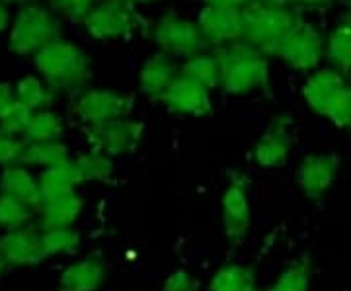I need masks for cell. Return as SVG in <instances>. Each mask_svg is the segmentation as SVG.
<instances>
[{
  "label": "cell",
  "instance_id": "6da1fadb",
  "mask_svg": "<svg viewBox=\"0 0 351 291\" xmlns=\"http://www.w3.org/2000/svg\"><path fill=\"white\" fill-rule=\"evenodd\" d=\"M262 51L246 43L244 39L217 47L215 59L219 63L221 86L228 94H246L252 90H263L271 94L269 63Z\"/></svg>",
  "mask_w": 351,
  "mask_h": 291
},
{
  "label": "cell",
  "instance_id": "7a4b0ae2",
  "mask_svg": "<svg viewBox=\"0 0 351 291\" xmlns=\"http://www.w3.org/2000/svg\"><path fill=\"white\" fill-rule=\"evenodd\" d=\"M36 65L53 94L66 92L73 96H80L92 76L86 55L76 45L61 39L38 51Z\"/></svg>",
  "mask_w": 351,
  "mask_h": 291
},
{
  "label": "cell",
  "instance_id": "3957f363",
  "mask_svg": "<svg viewBox=\"0 0 351 291\" xmlns=\"http://www.w3.org/2000/svg\"><path fill=\"white\" fill-rule=\"evenodd\" d=\"M242 16L244 41L271 57L297 20V14L291 12L287 6H271L262 0H254L242 8Z\"/></svg>",
  "mask_w": 351,
  "mask_h": 291
},
{
  "label": "cell",
  "instance_id": "277c9868",
  "mask_svg": "<svg viewBox=\"0 0 351 291\" xmlns=\"http://www.w3.org/2000/svg\"><path fill=\"white\" fill-rule=\"evenodd\" d=\"M88 34L96 39L125 38L131 39L135 34L149 36L151 24L145 16L135 10L133 2L127 0H106L98 8H92L84 20Z\"/></svg>",
  "mask_w": 351,
  "mask_h": 291
},
{
  "label": "cell",
  "instance_id": "5b68a950",
  "mask_svg": "<svg viewBox=\"0 0 351 291\" xmlns=\"http://www.w3.org/2000/svg\"><path fill=\"white\" fill-rule=\"evenodd\" d=\"M61 36L59 20L41 6H25L20 10L10 34V49L18 55L38 53Z\"/></svg>",
  "mask_w": 351,
  "mask_h": 291
},
{
  "label": "cell",
  "instance_id": "8992f818",
  "mask_svg": "<svg viewBox=\"0 0 351 291\" xmlns=\"http://www.w3.org/2000/svg\"><path fill=\"white\" fill-rule=\"evenodd\" d=\"M324 55V38L313 24L297 16L293 27L279 43L276 55L297 71H311Z\"/></svg>",
  "mask_w": 351,
  "mask_h": 291
},
{
  "label": "cell",
  "instance_id": "52a82bcc",
  "mask_svg": "<svg viewBox=\"0 0 351 291\" xmlns=\"http://www.w3.org/2000/svg\"><path fill=\"white\" fill-rule=\"evenodd\" d=\"M152 38L166 55H178L188 59L199 55L207 45L199 25L180 18L176 12L164 14L160 22L154 25Z\"/></svg>",
  "mask_w": 351,
  "mask_h": 291
},
{
  "label": "cell",
  "instance_id": "ba28073f",
  "mask_svg": "<svg viewBox=\"0 0 351 291\" xmlns=\"http://www.w3.org/2000/svg\"><path fill=\"white\" fill-rule=\"evenodd\" d=\"M143 133H145V124L131 121L125 117L106 121L100 126H90L86 129L88 143L94 147V151L104 152L108 156L137 151Z\"/></svg>",
  "mask_w": 351,
  "mask_h": 291
},
{
  "label": "cell",
  "instance_id": "9c48e42d",
  "mask_svg": "<svg viewBox=\"0 0 351 291\" xmlns=\"http://www.w3.org/2000/svg\"><path fill=\"white\" fill-rule=\"evenodd\" d=\"M223 225L226 239L239 246L250 229V200H248V176L232 172L230 182L223 194Z\"/></svg>",
  "mask_w": 351,
  "mask_h": 291
},
{
  "label": "cell",
  "instance_id": "30bf717a",
  "mask_svg": "<svg viewBox=\"0 0 351 291\" xmlns=\"http://www.w3.org/2000/svg\"><path fill=\"white\" fill-rule=\"evenodd\" d=\"M135 106V98L115 90H84L75 104L76 115L90 126L125 117Z\"/></svg>",
  "mask_w": 351,
  "mask_h": 291
},
{
  "label": "cell",
  "instance_id": "8fae6325",
  "mask_svg": "<svg viewBox=\"0 0 351 291\" xmlns=\"http://www.w3.org/2000/svg\"><path fill=\"white\" fill-rule=\"evenodd\" d=\"M197 25H199L207 45L223 47L225 43H234V41L244 39L242 8L205 6L199 14Z\"/></svg>",
  "mask_w": 351,
  "mask_h": 291
},
{
  "label": "cell",
  "instance_id": "7c38bea8",
  "mask_svg": "<svg viewBox=\"0 0 351 291\" xmlns=\"http://www.w3.org/2000/svg\"><path fill=\"white\" fill-rule=\"evenodd\" d=\"M338 154H313L306 156L299 168V186L311 202H320L338 176Z\"/></svg>",
  "mask_w": 351,
  "mask_h": 291
},
{
  "label": "cell",
  "instance_id": "4fadbf2b",
  "mask_svg": "<svg viewBox=\"0 0 351 291\" xmlns=\"http://www.w3.org/2000/svg\"><path fill=\"white\" fill-rule=\"evenodd\" d=\"M160 102L170 112H176V114L209 115L213 112L209 90L184 75L176 76L172 86L164 92Z\"/></svg>",
  "mask_w": 351,
  "mask_h": 291
},
{
  "label": "cell",
  "instance_id": "5bb4252c",
  "mask_svg": "<svg viewBox=\"0 0 351 291\" xmlns=\"http://www.w3.org/2000/svg\"><path fill=\"white\" fill-rule=\"evenodd\" d=\"M293 145L291 135V117L289 115H276L271 124L263 131V135L254 147V159L258 165L265 168L281 166L287 161L289 151Z\"/></svg>",
  "mask_w": 351,
  "mask_h": 291
},
{
  "label": "cell",
  "instance_id": "9a60e30c",
  "mask_svg": "<svg viewBox=\"0 0 351 291\" xmlns=\"http://www.w3.org/2000/svg\"><path fill=\"white\" fill-rule=\"evenodd\" d=\"M0 253L6 258V262L14 266L38 264L43 258H47L43 253L41 233L32 227L14 229L8 235H4L0 239Z\"/></svg>",
  "mask_w": 351,
  "mask_h": 291
},
{
  "label": "cell",
  "instance_id": "2e32d148",
  "mask_svg": "<svg viewBox=\"0 0 351 291\" xmlns=\"http://www.w3.org/2000/svg\"><path fill=\"white\" fill-rule=\"evenodd\" d=\"M180 75L176 71V65L166 53H154L147 63L141 69V90L151 98V100H160L164 92L172 86L176 76Z\"/></svg>",
  "mask_w": 351,
  "mask_h": 291
},
{
  "label": "cell",
  "instance_id": "e0dca14e",
  "mask_svg": "<svg viewBox=\"0 0 351 291\" xmlns=\"http://www.w3.org/2000/svg\"><path fill=\"white\" fill-rule=\"evenodd\" d=\"M106 279V264L98 254L69 266L61 276L63 291H96Z\"/></svg>",
  "mask_w": 351,
  "mask_h": 291
},
{
  "label": "cell",
  "instance_id": "ac0fdd59",
  "mask_svg": "<svg viewBox=\"0 0 351 291\" xmlns=\"http://www.w3.org/2000/svg\"><path fill=\"white\" fill-rule=\"evenodd\" d=\"M346 84H348V80L339 75L336 69L318 71L306 80V84L302 89V96H304V100L308 102V106L313 108L314 112L322 115L328 102L332 100V96Z\"/></svg>",
  "mask_w": 351,
  "mask_h": 291
},
{
  "label": "cell",
  "instance_id": "d6986e66",
  "mask_svg": "<svg viewBox=\"0 0 351 291\" xmlns=\"http://www.w3.org/2000/svg\"><path fill=\"white\" fill-rule=\"evenodd\" d=\"M0 188H2V194L12 196L29 207H41L43 205L39 182H36L34 176L22 166H8L6 172L2 174Z\"/></svg>",
  "mask_w": 351,
  "mask_h": 291
},
{
  "label": "cell",
  "instance_id": "ffe728a7",
  "mask_svg": "<svg viewBox=\"0 0 351 291\" xmlns=\"http://www.w3.org/2000/svg\"><path fill=\"white\" fill-rule=\"evenodd\" d=\"M76 186H78V178H76L73 161H66L63 165L51 166L39 178V190H41V196H43V203L55 200V198H63V196H69V194H75Z\"/></svg>",
  "mask_w": 351,
  "mask_h": 291
},
{
  "label": "cell",
  "instance_id": "44dd1931",
  "mask_svg": "<svg viewBox=\"0 0 351 291\" xmlns=\"http://www.w3.org/2000/svg\"><path fill=\"white\" fill-rule=\"evenodd\" d=\"M82 209V200L76 194L55 198L41 205V225L45 229L71 227Z\"/></svg>",
  "mask_w": 351,
  "mask_h": 291
},
{
  "label": "cell",
  "instance_id": "7402d4cb",
  "mask_svg": "<svg viewBox=\"0 0 351 291\" xmlns=\"http://www.w3.org/2000/svg\"><path fill=\"white\" fill-rule=\"evenodd\" d=\"M326 57L339 75L351 80V16L339 22L326 41Z\"/></svg>",
  "mask_w": 351,
  "mask_h": 291
},
{
  "label": "cell",
  "instance_id": "603a6c76",
  "mask_svg": "<svg viewBox=\"0 0 351 291\" xmlns=\"http://www.w3.org/2000/svg\"><path fill=\"white\" fill-rule=\"evenodd\" d=\"M209 291H258L256 274L248 266L228 264L215 274Z\"/></svg>",
  "mask_w": 351,
  "mask_h": 291
},
{
  "label": "cell",
  "instance_id": "cb8c5ba5",
  "mask_svg": "<svg viewBox=\"0 0 351 291\" xmlns=\"http://www.w3.org/2000/svg\"><path fill=\"white\" fill-rule=\"evenodd\" d=\"M73 163H75L78 184H84V182H101V180H108L113 172L112 156H108V154L98 151L86 152V154L78 156Z\"/></svg>",
  "mask_w": 351,
  "mask_h": 291
},
{
  "label": "cell",
  "instance_id": "d4e9b609",
  "mask_svg": "<svg viewBox=\"0 0 351 291\" xmlns=\"http://www.w3.org/2000/svg\"><path fill=\"white\" fill-rule=\"evenodd\" d=\"M180 75L188 76L191 80L199 82L207 90L221 86V73L215 55H195L188 59L180 69Z\"/></svg>",
  "mask_w": 351,
  "mask_h": 291
},
{
  "label": "cell",
  "instance_id": "484cf974",
  "mask_svg": "<svg viewBox=\"0 0 351 291\" xmlns=\"http://www.w3.org/2000/svg\"><path fill=\"white\" fill-rule=\"evenodd\" d=\"M311 276H313V264H311V258L304 256V258L295 260L293 264H289L267 291H308Z\"/></svg>",
  "mask_w": 351,
  "mask_h": 291
},
{
  "label": "cell",
  "instance_id": "4316f807",
  "mask_svg": "<svg viewBox=\"0 0 351 291\" xmlns=\"http://www.w3.org/2000/svg\"><path fill=\"white\" fill-rule=\"evenodd\" d=\"M69 161V151L63 143L51 141V143H29L25 147L22 165H39V166H57Z\"/></svg>",
  "mask_w": 351,
  "mask_h": 291
},
{
  "label": "cell",
  "instance_id": "83f0119b",
  "mask_svg": "<svg viewBox=\"0 0 351 291\" xmlns=\"http://www.w3.org/2000/svg\"><path fill=\"white\" fill-rule=\"evenodd\" d=\"M63 133V124L61 117L51 112H38L32 117V124L25 129V139L32 143H51L59 141Z\"/></svg>",
  "mask_w": 351,
  "mask_h": 291
},
{
  "label": "cell",
  "instance_id": "f1b7e54d",
  "mask_svg": "<svg viewBox=\"0 0 351 291\" xmlns=\"http://www.w3.org/2000/svg\"><path fill=\"white\" fill-rule=\"evenodd\" d=\"M16 100L25 104L29 110H41V108L51 106L53 92L45 89L38 78L27 76V78H22L16 86Z\"/></svg>",
  "mask_w": 351,
  "mask_h": 291
},
{
  "label": "cell",
  "instance_id": "f546056e",
  "mask_svg": "<svg viewBox=\"0 0 351 291\" xmlns=\"http://www.w3.org/2000/svg\"><path fill=\"white\" fill-rule=\"evenodd\" d=\"M41 242H43V253L45 256L51 254H63L76 251L80 235L75 229L71 227H59V229H45L41 233Z\"/></svg>",
  "mask_w": 351,
  "mask_h": 291
},
{
  "label": "cell",
  "instance_id": "4dcf8cb0",
  "mask_svg": "<svg viewBox=\"0 0 351 291\" xmlns=\"http://www.w3.org/2000/svg\"><path fill=\"white\" fill-rule=\"evenodd\" d=\"M29 216H32L29 205L6 194L0 196V227L10 229V231L24 227Z\"/></svg>",
  "mask_w": 351,
  "mask_h": 291
},
{
  "label": "cell",
  "instance_id": "1f68e13d",
  "mask_svg": "<svg viewBox=\"0 0 351 291\" xmlns=\"http://www.w3.org/2000/svg\"><path fill=\"white\" fill-rule=\"evenodd\" d=\"M334 126L350 127L351 129V84H346L332 96L322 112Z\"/></svg>",
  "mask_w": 351,
  "mask_h": 291
},
{
  "label": "cell",
  "instance_id": "d6a6232c",
  "mask_svg": "<svg viewBox=\"0 0 351 291\" xmlns=\"http://www.w3.org/2000/svg\"><path fill=\"white\" fill-rule=\"evenodd\" d=\"M32 117H34V110H29L25 104L16 100L0 117V131H4L8 135L25 133L27 126L32 124Z\"/></svg>",
  "mask_w": 351,
  "mask_h": 291
},
{
  "label": "cell",
  "instance_id": "836d02e7",
  "mask_svg": "<svg viewBox=\"0 0 351 291\" xmlns=\"http://www.w3.org/2000/svg\"><path fill=\"white\" fill-rule=\"evenodd\" d=\"M24 141L16 139L14 135H8L4 131H0V165L12 166L14 163H20L25 152Z\"/></svg>",
  "mask_w": 351,
  "mask_h": 291
},
{
  "label": "cell",
  "instance_id": "e575fe53",
  "mask_svg": "<svg viewBox=\"0 0 351 291\" xmlns=\"http://www.w3.org/2000/svg\"><path fill=\"white\" fill-rule=\"evenodd\" d=\"M92 4L94 0H51V6L73 22H84L92 12Z\"/></svg>",
  "mask_w": 351,
  "mask_h": 291
},
{
  "label": "cell",
  "instance_id": "d590c367",
  "mask_svg": "<svg viewBox=\"0 0 351 291\" xmlns=\"http://www.w3.org/2000/svg\"><path fill=\"white\" fill-rule=\"evenodd\" d=\"M164 291H199V281L186 270H178L166 279Z\"/></svg>",
  "mask_w": 351,
  "mask_h": 291
},
{
  "label": "cell",
  "instance_id": "8d00e7d4",
  "mask_svg": "<svg viewBox=\"0 0 351 291\" xmlns=\"http://www.w3.org/2000/svg\"><path fill=\"white\" fill-rule=\"evenodd\" d=\"M16 98L12 94V86L6 84V82H0V117L4 115V112L12 106Z\"/></svg>",
  "mask_w": 351,
  "mask_h": 291
},
{
  "label": "cell",
  "instance_id": "74e56055",
  "mask_svg": "<svg viewBox=\"0 0 351 291\" xmlns=\"http://www.w3.org/2000/svg\"><path fill=\"white\" fill-rule=\"evenodd\" d=\"M207 6H221V8H246L254 0H205Z\"/></svg>",
  "mask_w": 351,
  "mask_h": 291
},
{
  "label": "cell",
  "instance_id": "f35d334b",
  "mask_svg": "<svg viewBox=\"0 0 351 291\" xmlns=\"http://www.w3.org/2000/svg\"><path fill=\"white\" fill-rule=\"evenodd\" d=\"M293 2H297V4H301V6H311V8H316V6H326V4H330L332 0H293Z\"/></svg>",
  "mask_w": 351,
  "mask_h": 291
},
{
  "label": "cell",
  "instance_id": "ab89813d",
  "mask_svg": "<svg viewBox=\"0 0 351 291\" xmlns=\"http://www.w3.org/2000/svg\"><path fill=\"white\" fill-rule=\"evenodd\" d=\"M6 24H8V12H6V8L0 4V32L6 27Z\"/></svg>",
  "mask_w": 351,
  "mask_h": 291
},
{
  "label": "cell",
  "instance_id": "60d3db41",
  "mask_svg": "<svg viewBox=\"0 0 351 291\" xmlns=\"http://www.w3.org/2000/svg\"><path fill=\"white\" fill-rule=\"evenodd\" d=\"M265 4H271V6H287L289 2H293V0H262Z\"/></svg>",
  "mask_w": 351,
  "mask_h": 291
},
{
  "label": "cell",
  "instance_id": "b9f144b4",
  "mask_svg": "<svg viewBox=\"0 0 351 291\" xmlns=\"http://www.w3.org/2000/svg\"><path fill=\"white\" fill-rule=\"evenodd\" d=\"M6 264H8V262H6V258H4V256H2V253H0V274L4 272V268H6Z\"/></svg>",
  "mask_w": 351,
  "mask_h": 291
},
{
  "label": "cell",
  "instance_id": "7bdbcfd3",
  "mask_svg": "<svg viewBox=\"0 0 351 291\" xmlns=\"http://www.w3.org/2000/svg\"><path fill=\"white\" fill-rule=\"evenodd\" d=\"M127 2H133L135 4V2H152V0H127Z\"/></svg>",
  "mask_w": 351,
  "mask_h": 291
},
{
  "label": "cell",
  "instance_id": "ee69618b",
  "mask_svg": "<svg viewBox=\"0 0 351 291\" xmlns=\"http://www.w3.org/2000/svg\"><path fill=\"white\" fill-rule=\"evenodd\" d=\"M2 2H27V0H2Z\"/></svg>",
  "mask_w": 351,
  "mask_h": 291
}]
</instances>
